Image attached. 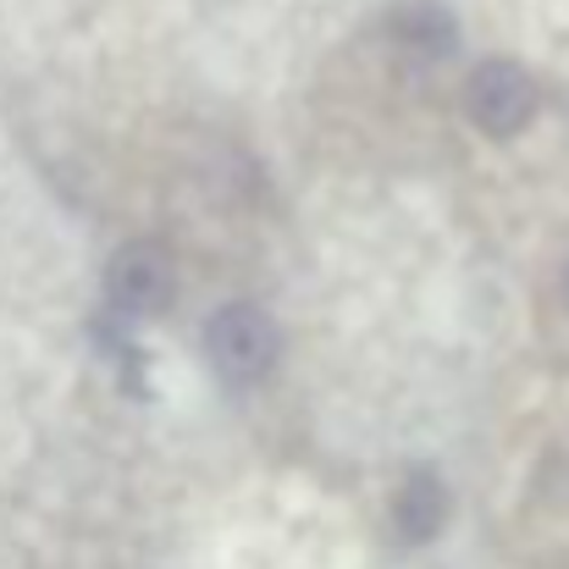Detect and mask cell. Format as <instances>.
<instances>
[{
	"label": "cell",
	"mask_w": 569,
	"mask_h": 569,
	"mask_svg": "<svg viewBox=\"0 0 569 569\" xmlns=\"http://www.w3.org/2000/svg\"><path fill=\"white\" fill-rule=\"evenodd\" d=\"M204 349L216 377L227 381H260L277 360V327L254 310V305H227L210 316L204 327Z\"/></svg>",
	"instance_id": "cell-1"
},
{
	"label": "cell",
	"mask_w": 569,
	"mask_h": 569,
	"mask_svg": "<svg viewBox=\"0 0 569 569\" xmlns=\"http://www.w3.org/2000/svg\"><path fill=\"white\" fill-rule=\"evenodd\" d=\"M465 100H470L476 128L509 139V133H520V128L531 122V111H537V83H531L515 61H487V67L470 78V94H465Z\"/></svg>",
	"instance_id": "cell-2"
},
{
	"label": "cell",
	"mask_w": 569,
	"mask_h": 569,
	"mask_svg": "<svg viewBox=\"0 0 569 569\" xmlns=\"http://www.w3.org/2000/svg\"><path fill=\"white\" fill-rule=\"evenodd\" d=\"M111 305L122 316H161L172 305V260L156 243H128L106 271Z\"/></svg>",
	"instance_id": "cell-3"
},
{
	"label": "cell",
	"mask_w": 569,
	"mask_h": 569,
	"mask_svg": "<svg viewBox=\"0 0 569 569\" xmlns=\"http://www.w3.org/2000/svg\"><path fill=\"white\" fill-rule=\"evenodd\" d=\"M442 515H448V492L431 470H415L398 492V537L403 542H431L442 531Z\"/></svg>",
	"instance_id": "cell-4"
},
{
	"label": "cell",
	"mask_w": 569,
	"mask_h": 569,
	"mask_svg": "<svg viewBox=\"0 0 569 569\" xmlns=\"http://www.w3.org/2000/svg\"><path fill=\"white\" fill-rule=\"evenodd\" d=\"M398 39H403L409 50H420V56H442V50L453 44V22H448L442 11H409L403 28H398Z\"/></svg>",
	"instance_id": "cell-5"
}]
</instances>
